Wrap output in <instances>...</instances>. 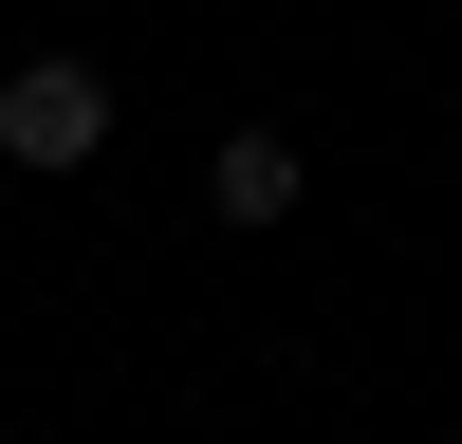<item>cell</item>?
Returning <instances> with one entry per match:
<instances>
[{
    "mask_svg": "<svg viewBox=\"0 0 462 444\" xmlns=\"http://www.w3.org/2000/svg\"><path fill=\"white\" fill-rule=\"evenodd\" d=\"M93 148H111V74L93 56H19L0 74V167L56 185V167H93Z\"/></svg>",
    "mask_w": 462,
    "mask_h": 444,
    "instance_id": "obj_1",
    "label": "cell"
},
{
    "mask_svg": "<svg viewBox=\"0 0 462 444\" xmlns=\"http://www.w3.org/2000/svg\"><path fill=\"white\" fill-rule=\"evenodd\" d=\"M204 204L241 222V241H259V222H296V130H222V148H204Z\"/></svg>",
    "mask_w": 462,
    "mask_h": 444,
    "instance_id": "obj_2",
    "label": "cell"
}]
</instances>
